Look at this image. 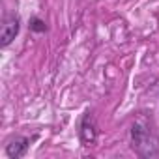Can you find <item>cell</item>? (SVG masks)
I'll use <instances>...</instances> for the list:
<instances>
[{
	"mask_svg": "<svg viewBox=\"0 0 159 159\" xmlns=\"http://www.w3.org/2000/svg\"><path fill=\"white\" fill-rule=\"evenodd\" d=\"M131 148L140 157L159 155V135L146 118H139L131 125Z\"/></svg>",
	"mask_w": 159,
	"mask_h": 159,
	"instance_id": "1",
	"label": "cell"
},
{
	"mask_svg": "<svg viewBox=\"0 0 159 159\" xmlns=\"http://www.w3.org/2000/svg\"><path fill=\"white\" fill-rule=\"evenodd\" d=\"M79 137H81L83 144L84 146H92L96 142V137H98V127H96V122H94V116L90 111H86L79 122Z\"/></svg>",
	"mask_w": 159,
	"mask_h": 159,
	"instance_id": "2",
	"label": "cell"
},
{
	"mask_svg": "<svg viewBox=\"0 0 159 159\" xmlns=\"http://www.w3.org/2000/svg\"><path fill=\"white\" fill-rule=\"evenodd\" d=\"M19 28H21V21L15 13L8 15L2 23V30H0V45L2 47H8L19 34Z\"/></svg>",
	"mask_w": 159,
	"mask_h": 159,
	"instance_id": "3",
	"label": "cell"
},
{
	"mask_svg": "<svg viewBox=\"0 0 159 159\" xmlns=\"http://www.w3.org/2000/svg\"><path fill=\"white\" fill-rule=\"evenodd\" d=\"M28 146H30V139H26V137H13L6 144V155L10 159H21V157H25Z\"/></svg>",
	"mask_w": 159,
	"mask_h": 159,
	"instance_id": "4",
	"label": "cell"
},
{
	"mask_svg": "<svg viewBox=\"0 0 159 159\" xmlns=\"http://www.w3.org/2000/svg\"><path fill=\"white\" fill-rule=\"evenodd\" d=\"M30 30H34V32H45V30H47V25H45L41 19L34 17V19L30 21Z\"/></svg>",
	"mask_w": 159,
	"mask_h": 159,
	"instance_id": "5",
	"label": "cell"
}]
</instances>
